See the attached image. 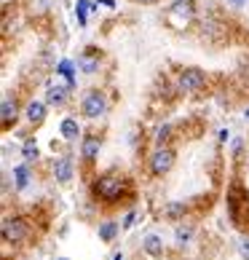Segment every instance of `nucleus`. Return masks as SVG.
I'll return each instance as SVG.
<instances>
[{
	"instance_id": "1",
	"label": "nucleus",
	"mask_w": 249,
	"mask_h": 260,
	"mask_svg": "<svg viewBox=\"0 0 249 260\" xmlns=\"http://www.w3.org/2000/svg\"><path fill=\"white\" fill-rule=\"evenodd\" d=\"M91 190L102 204H116V201H121L126 196V180L121 175H116V172H108V175H99L94 180Z\"/></svg>"
},
{
	"instance_id": "2",
	"label": "nucleus",
	"mask_w": 249,
	"mask_h": 260,
	"mask_svg": "<svg viewBox=\"0 0 249 260\" xmlns=\"http://www.w3.org/2000/svg\"><path fill=\"white\" fill-rule=\"evenodd\" d=\"M30 234H32L30 220H24V217H6L3 225H0V236H3V242L11 244V247L24 244L27 239H30Z\"/></svg>"
},
{
	"instance_id": "3",
	"label": "nucleus",
	"mask_w": 249,
	"mask_h": 260,
	"mask_svg": "<svg viewBox=\"0 0 249 260\" xmlns=\"http://www.w3.org/2000/svg\"><path fill=\"white\" fill-rule=\"evenodd\" d=\"M174 158H177V153L171 150V148H166V145L156 148V150H153V156H150V161H148L150 175H153V177H164V175H169L171 167H174Z\"/></svg>"
},
{
	"instance_id": "4",
	"label": "nucleus",
	"mask_w": 249,
	"mask_h": 260,
	"mask_svg": "<svg viewBox=\"0 0 249 260\" xmlns=\"http://www.w3.org/2000/svg\"><path fill=\"white\" fill-rule=\"evenodd\" d=\"M206 86V73L198 70V67H185L177 75V89L183 94H196Z\"/></svg>"
},
{
	"instance_id": "5",
	"label": "nucleus",
	"mask_w": 249,
	"mask_h": 260,
	"mask_svg": "<svg viewBox=\"0 0 249 260\" xmlns=\"http://www.w3.org/2000/svg\"><path fill=\"white\" fill-rule=\"evenodd\" d=\"M81 113L86 115V118H91V121L102 118V115L108 113V97H104L99 89H91L83 97V102H81Z\"/></svg>"
},
{
	"instance_id": "6",
	"label": "nucleus",
	"mask_w": 249,
	"mask_h": 260,
	"mask_svg": "<svg viewBox=\"0 0 249 260\" xmlns=\"http://www.w3.org/2000/svg\"><path fill=\"white\" fill-rule=\"evenodd\" d=\"M19 118V105H16V97H11V94H6L3 102H0V126H3L6 132L16 123Z\"/></svg>"
},
{
	"instance_id": "7",
	"label": "nucleus",
	"mask_w": 249,
	"mask_h": 260,
	"mask_svg": "<svg viewBox=\"0 0 249 260\" xmlns=\"http://www.w3.org/2000/svg\"><path fill=\"white\" fill-rule=\"evenodd\" d=\"M99 150H102V140L97 137V134H89V137H83L81 142V156L86 164H94L99 156Z\"/></svg>"
},
{
	"instance_id": "8",
	"label": "nucleus",
	"mask_w": 249,
	"mask_h": 260,
	"mask_svg": "<svg viewBox=\"0 0 249 260\" xmlns=\"http://www.w3.org/2000/svg\"><path fill=\"white\" fill-rule=\"evenodd\" d=\"M73 175H75V167H73V158L70 156H62V158H56L54 161V180L56 182H70L73 180Z\"/></svg>"
},
{
	"instance_id": "9",
	"label": "nucleus",
	"mask_w": 249,
	"mask_h": 260,
	"mask_svg": "<svg viewBox=\"0 0 249 260\" xmlns=\"http://www.w3.org/2000/svg\"><path fill=\"white\" fill-rule=\"evenodd\" d=\"M78 70L86 73V75H94L99 70V51L97 49H86L81 56H78Z\"/></svg>"
},
{
	"instance_id": "10",
	"label": "nucleus",
	"mask_w": 249,
	"mask_h": 260,
	"mask_svg": "<svg viewBox=\"0 0 249 260\" xmlns=\"http://www.w3.org/2000/svg\"><path fill=\"white\" fill-rule=\"evenodd\" d=\"M169 16H171V19H180L183 24H188L190 19L196 16V8H193V3H190V0H177V3H171Z\"/></svg>"
},
{
	"instance_id": "11",
	"label": "nucleus",
	"mask_w": 249,
	"mask_h": 260,
	"mask_svg": "<svg viewBox=\"0 0 249 260\" xmlns=\"http://www.w3.org/2000/svg\"><path fill=\"white\" fill-rule=\"evenodd\" d=\"M70 100V86H49L46 89V105H54V108H62V105Z\"/></svg>"
},
{
	"instance_id": "12",
	"label": "nucleus",
	"mask_w": 249,
	"mask_h": 260,
	"mask_svg": "<svg viewBox=\"0 0 249 260\" xmlns=\"http://www.w3.org/2000/svg\"><path fill=\"white\" fill-rule=\"evenodd\" d=\"M24 115H27V121H30L32 126H41V123L46 121V102H41V100L27 102V110H24Z\"/></svg>"
},
{
	"instance_id": "13",
	"label": "nucleus",
	"mask_w": 249,
	"mask_h": 260,
	"mask_svg": "<svg viewBox=\"0 0 249 260\" xmlns=\"http://www.w3.org/2000/svg\"><path fill=\"white\" fill-rule=\"evenodd\" d=\"M142 249H145L150 257H164V239L158 234H148L142 239Z\"/></svg>"
},
{
	"instance_id": "14",
	"label": "nucleus",
	"mask_w": 249,
	"mask_h": 260,
	"mask_svg": "<svg viewBox=\"0 0 249 260\" xmlns=\"http://www.w3.org/2000/svg\"><path fill=\"white\" fill-rule=\"evenodd\" d=\"M59 132H62V137H64L67 142H75V140L81 137V123L75 121V118H62Z\"/></svg>"
},
{
	"instance_id": "15",
	"label": "nucleus",
	"mask_w": 249,
	"mask_h": 260,
	"mask_svg": "<svg viewBox=\"0 0 249 260\" xmlns=\"http://www.w3.org/2000/svg\"><path fill=\"white\" fill-rule=\"evenodd\" d=\"M14 185H16V190H24L30 185V167H27V164L14 167Z\"/></svg>"
},
{
	"instance_id": "16",
	"label": "nucleus",
	"mask_w": 249,
	"mask_h": 260,
	"mask_svg": "<svg viewBox=\"0 0 249 260\" xmlns=\"http://www.w3.org/2000/svg\"><path fill=\"white\" fill-rule=\"evenodd\" d=\"M193 225L190 223H180L177 228H174V242H177V247H185V244H190V239H193Z\"/></svg>"
},
{
	"instance_id": "17",
	"label": "nucleus",
	"mask_w": 249,
	"mask_h": 260,
	"mask_svg": "<svg viewBox=\"0 0 249 260\" xmlns=\"http://www.w3.org/2000/svg\"><path fill=\"white\" fill-rule=\"evenodd\" d=\"M116 236H118V223H113V220L99 223V239H102V242H113Z\"/></svg>"
},
{
	"instance_id": "18",
	"label": "nucleus",
	"mask_w": 249,
	"mask_h": 260,
	"mask_svg": "<svg viewBox=\"0 0 249 260\" xmlns=\"http://www.w3.org/2000/svg\"><path fill=\"white\" fill-rule=\"evenodd\" d=\"M185 212H188V207L183 204V201H171V204H166V207H164V215H166L169 220H180V217H185Z\"/></svg>"
},
{
	"instance_id": "19",
	"label": "nucleus",
	"mask_w": 249,
	"mask_h": 260,
	"mask_svg": "<svg viewBox=\"0 0 249 260\" xmlns=\"http://www.w3.org/2000/svg\"><path fill=\"white\" fill-rule=\"evenodd\" d=\"M56 73H59L62 78L67 81V86H70V89H73V86H75V75H73V62H70V59H62L59 64H56Z\"/></svg>"
},
{
	"instance_id": "20",
	"label": "nucleus",
	"mask_w": 249,
	"mask_h": 260,
	"mask_svg": "<svg viewBox=\"0 0 249 260\" xmlns=\"http://www.w3.org/2000/svg\"><path fill=\"white\" fill-rule=\"evenodd\" d=\"M22 156H24V161L30 164V161H35L38 156H41V150H38V142L30 137V140H24V145H22Z\"/></svg>"
},
{
	"instance_id": "21",
	"label": "nucleus",
	"mask_w": 249,
	"mask_h": 260,
	"mask_svg": "<svg viewBox=\"0 0 249 260\" xmlns=\"http://www.w3.org/2000/svg\"><path fill=\"white\" fill-rule=\"evenodd\" d=\"M97 6H89L86 0H78L75 3V16H78V24H86V19H89V11H94Z\"/></svg>"
},
{
	"instance_id": "22",
	"label": "nucleus",
	"mask_w": 249,
	"mask_h": 260,
	"mask_svg": "<svg viewBox=\"0 0 249 260\" xmlns=\"http://www.w3.org/2000/svg\"><path fill=\"white\" fill-rule=\"evenodd\" d=\"M169 137H171V126H169V123H161V126L156 129V145H158V148L166 145Z\"/></svg>"
},
{
	"instance_id": "23",
	"label": "nucleus",
	"mask_w": 249,
	"mask_h": 260,
	"mask_svg": "<svg viewBox=\"0 0 249 260\" xmlns=\"http://www.w3.org/2000/svg\"><path fill=\"white\" fill-rule=\"evenodd\" d=\"M238 255H241L244 260H249V236H244L241 242H238Z\"/></svg>"
},
{
	"instance_id": "24",
	"label": "nucleus",
	"mask_w": 249,
	"mask_h": 260,
	"mask_svg": "<svg viewBox=\"0 0 249 260\" xmlns=\"http://www.w3.org/2000/svg\"><path fill=\"white\" fill-rule=\"evenodd\" d=\"M131 223H134V212H129V215L123 217V228H131Z\"/></svg>"
},
{
	"instance_id": "25",
	"label": "nucleus",
	"mask_w": 249,
	"mask_h": 260,
	"mask_svg": "<svg viewBox=\"0 0 249 260\" xmlns=\"http://www.w3.org/2000/svg\"><path fill=\"white\" fill-rule=\"evenodd\" d=\"M228 137H231V134H228V129L220 132V142H228Z\"/></svg>"
},
{
	"instance_id": "26",
	"label": "nucleus",
	"mask_w": 249,
	"mask_h": 260,
	"mask_svg": "<svg viewBox=\"0 0 249 260\" xmlns=\"http://www.w3.org/2000/svg\"><path fill=\"white\" fill-rule=\"evenodd\" d=\"M231 3H233V6H236V8H241V6H244V3H246V0H231Z\"/></svg>"
},
{
	"instance_id": "27",
	"label": "nucleus",
	"mask_w": 249,
	"mask_h": 260,
	"mask_svg": "<svg viewBox=\"0 0 249 260\" xmlns=\"http://www.w3.org/2000/svg\"><path fill=\"white\" fill-rule=\"evenodd\" d=\"M110 260H123V252H116V255H113Z\"/></svg>"
},
{
	"instance_id": "28",
	"label": "nucleus",
	"mask_w": 249,
	"mask_h": 260,
	"mask_svg": "<svg viewBox=\"0 0 249 260\" xmlns=\"http://www.w3.org/2000/svg\"><path fill=\"white\" fill-rule=\"evenodd\" d=\"M244 212H246V223H249V201H246V207H244Z\"/></svg>"
},
{
	"instance_id": "29",
	"label": "nucleus",
	"mask_w": 249,
	"mask_h": 260,
	"mask_svg": "<svg viewBox=\"0 0 249 260\" xmlns=\"http://www.w3.org/2000/svg\"><path fill=\"white\" fill-rule=\"evenodd\" d=\"M137 3H145L148 6V3H156V0H137Z\"/></svg>"
},
{
	"instance_id": "30",
	"label": "nucleus",
	"mask_w": 249,
	"mask_h": 260,
	"mask_svg": "<svg viewBox=\"0 0 249 260\" xmlns=\"http://www.w3.org/2000/svg\"><path fill=\"white\" fill-rule=\"evenodd\" d=\"M244 115H246V118H249V108H246V113H244Z\"/></svg>"
},
{
	"instance_id": "31",
	"label": "nucleus",
	"mask_w": 249,
	"mask_h": 260,
	"mask_svg": "<svg viewBox=\"0 0 249 260\" xmlns=\"http://www.w3.org/2000/svg\"><path fill=\"white\" fill-rule=\"evenodd\" d=\"M6 3H11V0H3V6H6Z\"/></svg>"
},
{
	"instance_id": "32",
	"label": "nucleus",
	"mask_w": 249,
	"mask_h": 260,
	"mask_svg": "<svg viewBox=\"0 0 249 260\" xmlns=\"http://www.w3.org/2000/svg\"><path fill=\"white\" fill-rule=\"evenodd\" d=\"M56 260H67V257H56Z\"/></svg>"
}]
</instances>
